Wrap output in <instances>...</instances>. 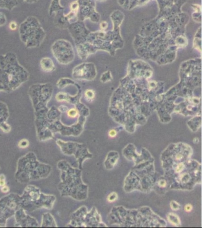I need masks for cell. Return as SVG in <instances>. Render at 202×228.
<instances>
[{"mask_svg": "<svg viewBox=\"0 0 202 228\" xmlns=\"http://www.w3.org/2000/svg\"><path fill=\"white\" fill-rule=\"evenodd\" d=\"M58 168L61 170V182L58 188L61 196H70L76 197V185L78 177L76 171L65 161H61L58 164Z\"/></svg>", "mask_w": 202, "mask_h": 228, "instance_id": "3957f363", "label": "cell"}, {"mask_svg": "<svg viewBox=\"0 0 202 228\" xmlns=\"http://www.w3.org/2000/svg\"><path fill=\"white\" fill-rule=\"evenodd\" d=\"M58 226L53 216L49 213H46L42 216L41 228H56Z\"/></svg>", "mask_w": 202, "mask_h": 228, "instance_id": "8992f818", "label": "cell"}, {"mask_svg": "<svg viewBox=\"0 0 202 228\" xmlns=\"http://www.w3.org/2000/svg\"><path fill=\"white\" fill-rule=\"evenodd\" d=\"M56 201V197L52 194H46L35 186L28 185L23 193L19 196V206L25 211L32 212L40 209L51 210Z\"/></svg>", "mask_w": 202, "mask_h": 228, "instance_id": "7a4b0ae2", "label": "cell"}, {"mask_svg": "<svg viewBox=\"0 0 202 228\" xmlns=\"http://www.w3.org/2000/svg\"><path fill=\"white\" fill-rule=\"evenodd\" d=\"M0 190L2 193L6 194V193H8L10 191V188L7 185H5L4 187H2V188H1Z\"/></svg>", "mask_w": 202, "mask_h": 228, "instance_id": "4fadbf2b", "label": "cell"}, {"mask_svg": "<svg viewBox=\"0 0 202 228\" xmlns=\"http://www.w3.org/2000/svg\"><path fill=\"white\" fill-rule=\"evenodd\" d=\"M9 27L11 30H16V29L17 28V25L16 23V22H12L10 23V25H9Z\"/></svg>", "mask_w": 202, "mask_h": 228, "instance_id": "5bb4252c", "label": "cell"}, {"mask_svg": "<svg viewBox=\"0 0 202 228\" xmlns=\"http://www.w3.org/2000/svg\"><path fill=\"white\" fill-rule=\"evenodd\" d=\"M19 195L10 194L0 199V228L6 226L7 220L19 209Z\"/></svg>", "mask_w": 202, "mask_h": 228, "instance_id": "277c9868", "label": "cell"}, {"mask_svg": "<svg viewBox=\"0 0 202 228\" xmlns=\"http://www.w3.org/2000/svg\"><path fill=\"white\" fill-rule=\"evenodd\" d=\"M116 135H117V132H116V131L115 130H114V129L110 130L109 131V135L111 138H114V137H115V136H116Z\"/></svg>", "mask_w": 202, "mask_h": 228, "instance_id": "9a60e30c", "label": "cell"}, {"mask_svg": "<svg viewBox=\"0 0 202 228\" xmlns=\"http://www.w3.org/2000/svg\"><path fill=\"white\" fill-rule=\"evenodd\" d=\"M29 145V142L25 139L21 140L18 144V146L20 148H26Z\"/></svg>", "mask_w": 202, "mask_h": 228, "instance_id": "ba28073f", "label": "cell"}, {"mask_svg": "<svg viewBox=\"0 0 202 228\" xmlns=\"http://www.w3.org/2000/svg\"><path fill=\"white\" fill-rule=\"evenodd\" d=\"M78 115V112L76 109H71L68 112V116L69 117L74 118Z\"/></svg>", "mask_w": 202, "mask_h": 228, "instance_id": "30bf717a", "label": "cell"}, {"mask_svg": "<svg viewBox=\"0 0 202 228\" xmlns=\"http://www.w3.org/2000/svg\"><path fill=\"white\" fill-rule=\"evenodd\" d=\"M171 207L173 210H177L179 209V208L180 207V206L179 204H178L177 202H172L171 203Z\"/></svg>", "mask_w": 202, "mask_h": 228, "instance_id": "7c38bea8", "label": "cell"}, {"mask_svg": "<svg viewBox=\"0 0 202 228\" xmlns=\"http://www.w3.org/2000/svg\"><path fill=\"white\" fill-rule=\"evenodd\" d=\"M159 184L161 187H165L166 186V183L164 180H161L159 181Z\"/></svg>", "mask_w": 202, "mask_h": 228, "instance_id": "e0dca14e", "label": "cell"}, {"mask_svg": "<svg viewBox=\"0 0 202 228\" xmlns=\"http://www.w3.org/2000/svg\"><path fill=\"white\" fill-rule=\"evenodd\" d=\"M182 168H183V165L182 164H180V165L178 166V167H177V171H180L182 169Z\"/></svg>", "mask_w": 202, "mask_h": 228, "instance_id": "ac0fdd59", "label": "cell"}, {"mask_svg": "<svg viewBox=\"0 0 202 228\" xmlns=\"http://www.w3.org/2000/svg\"><path fill=\"white\" fill-rule=\"evenodd\" d=\"M117 199V195L115 193H112L110 194L107 197V200L109 202H114Z\"/></svg>", "mask_w": 202, "mask_h": 228, "instance_id": "9c48e42d", "label": "cell"}, {"mask_svg": "<svg viewBox=\"0 0 202 228\" xmlns=\"http://www.w3.org/2000/svg\"><path fill=\"white\" fill-rule=\"evenodd\" d=\"M52 169L51 165L39 162L36 155L30 152L19 159L15 178L17 182L25 184L48 177Z\"/></svg>", "mask_w": 202, "mask_h": 228, "instance_id": "6da1fadb", "label": "cell"}, {"mask_svg": "<svg viewBox=\"0 0 202 228\" xmlns=\"http://www.w3.org/2000/svg\"><path fill=\"white\" fill-rule=\"evenodd\" d=\"M8 117V111L7 109H5L0 114V129L4 133H9L11 130V126L6 123Z\"/></svg>", "mask_w": 202, "mask_h": 228, "instance_id": "52a82bcc", "label": "cell"}, {"mask_svg": "<svg viewBox=\"0 0 202 228\" xmlns=\"http://www.w3.org/2000/svg\"><path fill=\"white\" fill-rule=\"evenodd\" d=\"M7 185L6 184V178L4 174L0 175V189Z\"/></svg>", "mask_w": 202, "mask_h": 228, "instance_id": "8fae6325", "label": "cell"}, {"mask_svg": "<svg viewBox=\"0 0 202 228\" xmlns=\"http://www.w3.org/2000/svg\"><path fill=\"white\" fill-rule=\"evenodd\" d=\"M192 209H193V207L191 204H187L186 205V206L184 207V210L186 212H190L192 210Z\"/></svg>", "mask_w": 202, "mask_h": 228, "instance_id": "2e32d148", "label": "cell"}, {"mask_svg": "<svg viewBox=\"0 0 202 228\" xmlns=\"http://www.w3.org/2000/svg\"><path fill=\"white\" fill-rule=\"evenodd\" d=\"M15 224V227L20 228H38L39 223L36 219L27 215L25 211L20 208L16 210L14 214Z\"/></svg>", "mask_w": 202, "mask_h": 228, "instance_id": "5b68a950", "label": "cell"}]
</instances>
